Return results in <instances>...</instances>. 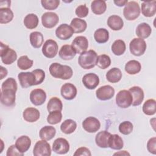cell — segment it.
Wrapping results in <instances>:
<instances>
[{
    "label": "cell",
    "instance_id": "cell-1",
    "mask_svg": "<svg viewBox=\"0 0 156 156\" xmlns=\"http://www.w3.org/2000/svg\"><path fill=\"white\" fill-rule=\"evenodd\" d=\"M51 75L57 79L67 80L70 79L73 74L72 68L68 65H62L58 63H53L49 66Z\"/></svg>",
    "mask_w": 156,
    "mask_h": 156
},
{
    "label": "cell",
    "instance_id": "cell-2",
    "mask_svg": "<svg viewBox=\"0 0 156 156\" xmlns=\"http://www.w3.org/2000/svg\"><path fill=\"white\" fill-rule=\"evenodd\" d=\"M98 55L94 50H89L82 53L78 58L79 65L85 69H89L96 65Z\"/></svg>",
    "mask_w": 156,
    "mask_h": 156
},
{
    "label": "cell",
    "instance_id": "cell-3",
    "mask_svg": "<svg viewBox=\"0 0 156 156\" xmlns=\"http://www.w3.org/2000/svg\"><path fill=\"white\" fill-rule=\"evenodd\" d=\"M140 7L138 2L130 1L125 5L123 9V15L127 20L133 21L140 16Z\"/></svg>",
    "mask_w": 156,
    "mask_h": 156
},
{
    "label": "cell",
    "instance_id": "cell-4",
    "mask_svg": "<svg viewBox=\"0 0 156 156\" xmlns=\"http://www.w3.org/2000/svg\"><path fill=\"white\" fill-rule=\"evenodd\" d=\"M1 44V53L0 56L2 63L5 65H10L13 63L17 58V54L16 52L10 48L9 46L4 44L2 41Z\"/></svg>",
    "mask_w": 156,
    "mask_h": 156
},
{
    "label": "cell",
    "instance_id": "cell-5",
    "mask_svg": "<svg viewBox=\"0 0 156 156\" xmlns=\"http://www.w3.org/2000/svg\"><path fill=\"white\" fill-rule=\"evenodd\" d=\"M146 43L144 39L135 38L130 42L129 49L130 52L135 56H141L146 51Z\"/></svg>",
    "mask_w": 156,
    "mask_h": 156
},
{
    "label": "cell",
    "instance_id": "cell-6",
    "mask_svg": "<svg viewBox=\"0 0 156 156\" xmlns=\"http://www.w3.org/2000/svg\"><path fill=\"white\" fill-rule=\"evenodd\" d=\"M132 96L129 90H122L119 91L116 96V103L117 105L122 108L129 107L132 103Z\"/></svg>",
    "mask_w": 156,
    "mask_h": 156
},
{
    "label": "cell",
    "instance_id": "cell-7",
    "mask_svg": "<svg viewBox=\"0 0 156 156\" xmlns=\"http://www.w3.org/2000/svg\"><path fill=\"white\" fill-rule=\"evenodd\" d=\"M33 154L35 156H50L51 149L49 144L44 140L38 141L34 146Z\"/></svg>",
    "mask_w": 156,
    "mask_h": 156
},
{
    "label": "cell",
    "instance_id": "cell-8",
    "mask_svg": "<svg viewBox=\"0 0 156 156\" xmlns=\"http://www.w3.org/2000/svg\"><path fill=\"white\" fill-rule=\"evenodd\" d=\"M58 44L55 40L49 39L43 44L42 48L43 54L47 58H54L58 52Z\"/></svg>",
    "mask_w": 156,
    "mask_h": 156
},
{
    "label": "cell",
    "instance_id": "cell-9",
    "mask_svg": "<svg viewBox=\"0 0 156 156\" xmlns=\"http://www.w3.org/2000/svg\"><path fill=\"white\" fill-rule=\"evenodd\" d=\"M18 78L21 86L23 88H27L35 85L36 79L33 72H21L18 75Z\"/></svg>",
    "mask_w": 156,
    "mask_h": 156
},
{
    "label": "cell",
    "instance_id": "cell-10",
    "mask_svg": "<svg viewBox=\"0 0 156 156\" xmlns=\"http://www.w3.org/2000/svg\"><path fill=\"white\" fill-rule=\"evenodd\" d=\"M16 91L12 89L1 90V102L7 107H12L15 104Z\"/></svg>",
    "mask_w": 156,
    "mask_h": 156
},
{
    "label": "cell",
    "instance_id": "cell-11",
    "mask_svg": "<svg viewBox=\"0 0 156 156\" xmlns=\"http://www.w3.org/2000/svg\"><path fill=\"white\" fill-rule=\"evenodd\" d=\"M59 21L58 16L57 13L51 12L44 13L41 16V23L43 26L48 29L55 26Z\"/></svg>",
    "mask_w": 156,
    "mask_h": 156
},
{
    "label": "cell",
    "instance_id": "cell-12",
    "mask_svg": "<svg viewBox=\"0 0 156 156\" xmlns=\"http://www.w3.org/2000/svg\"><path fill=\"white\" fill-rule=\"evenodd\" d=\"M83 129L88 133H94L101 127L100 121L95 117L89 116L82 122Z\"/></svg>",
    "mask_w": 156,
    "mask_h": 156
},
{
    "label": "cell",
    "instance_id": "cell-13",
    "mask_svg": "<svg viewBox=\"0 0 156 156\" xmlns=\"http://www.w3.org/2000/svg\"><path fill=\"white\" fill-rule=\"evenodd\" d=\"M115 89L110 85H107L99 87L96 91L97 98L101 101L109 100L113 97Z\"/></svg>",
    "mask_w": 156,
    "mask_h": 156
},
{
    "label": "cell",
    "instance_id": "cell-14",
    "mask_svg": "<svg viewBox=\"0 0 156 156\" xmlns=\"http://www.w3.org/2000/svg\"><path fill=\"white\" fill-rule=\"evenodd\" d=\"M69 150V144L65 138H57L52 144V151L57 154H65Z\"/></svg>",
    "mask_w": 156,
    "mask_h": 156
},
{
    "label": "cell",
    "instance_id": "cell-15",
    "mask_svg": "<svg viewBox=\"0 0 156 156\" xmlns=\"http://www.w3.org/2000/svg\"><path fill=\"white\" fill-rule=\"evenodd\" d=\"M46 99V94L41 88L34 89L30 93V101L34 105L38 106L43 104Z\"/></svg>",
    "mask_w": 156,
    "mask_h": 156
},
{
    "label": "cell",
    "instance_id": "cell-16",
    "mask_svg": "<svg viewBox=\"0 0 156 156\" xmlns=\"http://www.w3.org/2000/svg\"><path fill=\"white\" fill-rule=\"evenodd\" d=\"M74 33L73 28L67 24H60L55 30L56 37L62 40L69 39Z\"/></svg>",
    "mask_w": 156,
    "mask_h": 156
},
{
    "label": "cell",
    "instance_id": "cell-17",
    "mask_svg": "<svg viewBox=\"0 0 156 156\" xmlns=\"http://www.w3.org/2000/svg\"><path fill=\"white\" fill-rule=\"evenodd\" d=\"M71 46L74 49L76 54H81L88 49V41L84 36H78L73 40Z\"/></svg>",
    "mask_w": 156,
    "mask_h": 156
},
{
    "label": "cell",
    "instance_id": "cell-18",
    "mask_svg": "<svg viewBox=\"0 0 156 156\" xmlns=\"http://www.w3.org/2000/svg\"><path fill=\"white\" fill-rule=\"evenodd\" d=\"M77 88L74 85L71 83L63 84L60 89L62 96L66 100H72L77 95Z\"/></svg>",
    "mask_w": 156,
    "mask_h": 156
},
{
    "label": "cell",
    "instance_id": "cell-19",
    "mask_svg": "<svg viewBox=\"0 0 156 156\" xmlns=\"http://www.w3.org/2000/svg\"><path fill=\"white\" fill-rule=\"evenodd\" d=\"M82 83L87 88L93 90L99 85V78L96 74L90 73L83 76Z\"/></svg>",
    "mask_w": 156,
    "mask_h": 156
},
{
    "label": "cell",
    "instance_id": "cell-20",
    "mask_svg": "<svg viewBox=\"0 0 156 156\" xmlns=\"http://www.w3.org/2000/svg\"><path fill=\"white\" fill-rule=\"evenodd\" d=\"M129 91L132 96L133 106L140 105L144 99V91L143 89L138 86H133L129 88Z\"/></svg>",
    "mask_w": 156,
    "mask_h": 156
},
{
    "label": "cell",
    "instance_id": "cell-21",
    "mask_svg": "<svg viewBox=\"0 0 156 156\" xmlns=\"http://www.w3.org/2000/svg\"><path fill=\"white\" fill-rule=\"evenodd\" d=\"M141 13L146 17L153 16L156 13V1L143 2Z\"/></svg>",
    "mask_w": 156,
    "mask_h": 156
},
{
    "label": "cell",
    "instance_id": "cell-22",
    "mask_svg": "<svg viewBox=\"0 0 156 156\" xmlns=\"http://www.w3.org/2000/svg\"><path fill=\"white\" fill-rule=\"evenodd\" d=\"M23 116L26 121L34 122L40 118V113L38 109L34 107H28L24 110Z\"/></svg>",
    "mask_w": 156,
    "mask_h": 156
},
{
    "label": "cell",
    "instance_id": "cell-23",
    "mask_svg": "<svg viewBox=\"0 0 156 156\" xmlns=\"http://www.w3.org/2000/svg\"><path fill=\"white\" fill-rule=\"evenodd\" d=\"M111 133L106 130L98 132L95 137V142L96 145L101 148L108 147V138Z\"/></svg>",
    "mask_w": 156,
    "mask_h": 156
},
{
    "label": "cell",
    "instance_id": "cell-24",
    "mask_svg": "<svg viewBox=\"0 0 156 156\" xmlns=\"http://www.w3.org/2000/svg\"><path fill=\"white\" fill-rule=\"evenodd\" d=\"M76 52L71 45L65 44L60 48L58 55L59 57L64 60H72L76 55Z\"/></svg>",
    "mask_w": 156,
    "mask_h": 156
},
{
    "label": "cell",
    "instance_id": "cell-25",
    "mask_svg": "<svg viewBox=\"0 0 156 156\" xmlns=\"http://www.w3.org/2000/svg\"><path fill=\"white\" fill-rule=\"evenodd\" d=\"M31 145V140L30 138L26 135L20 136L15 142V146L18 151L24 154L30 148Z\"/></svg>",
    "mask_w": 156,
    "mask_h": 156
},
{
    "label": "cell",
    "instance_id": "cell-26",
    "mask_svg": "<svg viewBox=\"0 0 156 156\" xmlns=\"http://www.w3.org/2000/svg\"><path fill=\"white\" fill-rule=\"evenodd\" d=\"M107 25L113 30H119L123 27L124 21L119 16L114 15L108 17Z\"/></svg>",
    "mask_w": 156,
    "mask_h": 156
},
{
    "label": "cell",
    "instance_id": "cell-27",
    "mask_svg": "<svg viewBox=\"0 0 156 156\" xmlns=\"http://www.w3.org/2000/svg\"><path fill=\"white\" fill-rule=\"evenodd\" d=\"M136 35L140 38L144 39L150 36L152 32L151 26L146 23H142L136 28Z\"/></svg>",
    "mask_w": 156,
    "mask_h": 156
},
{
    "label": "cell",
    "instance_id": "cell-28",
    "mask_svg": "<svg viewBox=\"0 0 156 156\" xmlns=\"http://www.w3.org/2000/svg\"><path fill=\"white\" fill-rule=\"evenodd\" d=\"M56 133V130L55 127L51 126H45L43 127L40 132L39 136L41 140L46 141L52 139Z\"/></svg>",
    "mask_w": 156,
    "mask_h": 156
},
{
    "label": "cell",
    "instance_id": "cell-29",
    "mask_svg": "<svg viewBox=\"0 0 156 156\" xmlns=\"http://www.w3.org/2000/svg\"><path fill=\"white\" fill-rule=\"evenodd\" d=\"M124 146L122 138L117 134H111L108 138V147L114 150H120Z\"/></svg>",
    "mask_w": 156,
    "mask_h": 156
},
{
    "label": "cell",
    "instance_id": "cell-30",
    "mask_svg": "<svg viewBox=\"0 0 156 156\" xmlns=\"http://www.w3.org/2000/svg\"><path fill=\"white\" fill-rule=\"evenodd\" d=\"M70 26L73 28L74 33H82L86 30L87 24L83 20L79 18H74L72 20Z\"/></svg>",
    "mask_w": 156,
    "mask_h": 156
},
{
    "label": "cell",
    "instance_id": "cell-31",
    "mask_svg": "<svg viewBox=\"0 0 156 156\" xmlns=\"http://www.w3.org/2000/svg\"><path fill=\"white\" fill-rule=\"evenodd\" d=\"M125 71L130 75H134L138 73L141 69V63L135 60H132L127 62L125 65Z\"/></svg>",
    "mask_w": 156,
    "mask_h": 156
},
{
    "label": "cell",
    "instance_id": "cell-32",
    "mask_svg": "<svg viewBox=\"0 0 156 156\" xmlns=\"http://www.w3.org/2000/svg\"><path fill=\"white\" fill-rule=\"evenodd\" d=\"M122 78L121 71L118 68H113L106 74V79L110 83H117Z\"/></svg>",
    "mask_w": 156,
    "mask_h": 156
},
{
    "label": "cell",
    "instance_id": "cell-33",
    "mask_svg": "<svg viewBox=\"0 0 156 156\" xmlns=\"http://www.w3.org/2000/svg\"><path fill=\"white\" fill-rule=\"evenodd\" d=\"M91 11L96 15H101L104 13L107 9V4L105 1L94 0L91 4Z\"/></svg>",
    "mask_w": 156,
    "mask_h": 156
},
{
    "label": "cell",
    "instance_id": "cell-34",
    "mask_svg": "<svg viewBox=\"0 0 156 156\" xmlns=\"http://www.w3.org/2000/svg\"><path fill=\"white\" fill-rule=\"evenodd\" d=\"M30 43L34 48H40L43 43V35L38 31L32 32L29 37Z\"/></svg>",
    "mask_w": 156,
    "mask_h": 156
},
{
    "label": "cell",
    "instance_id": "cell-35",
    "mask_svg": "<svg viewBox=\"0 0 156 156\" xmlns=\"http://www.w3.org/2000/svg\"><path fill=\"white\" fill-rule=\"evenodd\" d=\"M77 127V124L75 121L71 119L65 120L60 126V130L65 134H71L73 133Z\"/></svg>",
    "mask_w": 156,
    "mask_h": 156
},
{
    "label": "cell",
    "instance_id": "cell-36",
    "mask_svg": "<svg viewBox=\"0 0 156 156\" xmlns=\"http://www.w3.org/2000/svg\"><path fill=\"white\" fill-rule=\"evenodd\" d=\"M95 41L98 43H105L109 39V32L105 28H99L94 33Z\"/></svg>",
    "mask_w": 156,
    "mask_h": 156
},
{
    "label": "cell",
    "instance_id": "cell-37",
    "mask_svg": "<svg viewBox=\"0 0 156 156\" xmlns=\"http://www.w3.org/2000/svg\"><path fill=\"white\" fill-rule=\"evenodd\" d=\"M38 18L34 13L27 14L24 18V24L26 28L29 29H33L37 27L38 24Z\"/></svg>",
    "mask_w": 156,
    "mask_h": 156
},
{
    "label": "cell",
    "instance_id": "cell-38",
    "mask_svg": "<svg viewBox=\"0 0 156 156\" xmlns=\"http://www.w3.org/2000/svg\"><path fill=\"white\" fill-rule=\"evenodd\" d=\"M63 109V104L62 101L57 97L51 98L47 104V110L49 112L54 111L61 112Z\"/></svg>",
    "mask_w": 156,
    "mask_h": 156
},
{
    "label": "cell",
    "instance_id": "cell-39",
    "mask_svg": "<svg viewBox=\"0 0 156 156\" xmlns=\"http://www.w3.org/2000/svg\"><path fill=\"white\" fill-rule=\"evenodd\" d=\"M13 13L10 8H0V23L7 24L10 22L13 18Z\"/></svg>",
    "mask_w": 156,
    "mask_h": 156
},
{
    "label": "cell",
    "instance_id": "cell-40",
    "mask_svg": "<svg viewBox=\"0 0 156 156\" xmlns=\"http://www.w3.org/2000/svg\"><path fill=\"white\" fill-rule=\"evenodd\" d=\"M143 112L146 115H154L156 112L155 100L154 99L147 100L143 105Z\"/></svg>",
    "mask_w": 156,
    "mask_h": 156
},
{
    "label": "cell",
    "instance_id": "cell-41",
    "mask_svg": "<svg viewBox=\"0 0 156 156\" xmlns=\"http://www.w3.org/2000/svg\"><path fill=\"white\" fill-rule=\"evenodd\" d=\"M126 46L125 42L122 40H115L112 45V52L116 55H121L126 51Z\"/></svg>",
    "mask_w": 156,
    "mask_h": 156
},
{
    "label": "cell",
    "instance_id": "cell-42",
    "mask_svg": "<svg viewBox=\"0 0 156 156\" xmlns=\"http://www.w3.org/2000/svg\"><path fill=\"white\" fill-rule=\"evenodd\" d=\"M33 63L34 61L29 59L27 55H22L17 60V66L22 70H26L30 68Z\"/></svg>",
    "mask_w": 156,
    "mask_h": 156
},
{
    "label": "cell",
    "instance_id": "cell-43",
    "mask_svg": "<svg viewBox=\"0 0 156 156\" xmlns=\"http://www.w3.org/2000/svg\"><path fill=\"white\" fill-rule=\"evenodd\" d=\"M111 64L110 57L106 54H101L98 56L96 65L101 69H106Z\"/></svg>",
    "mask_w": 156,
    "mask_h": 156
},
{
    "label": "cell",
    "instance_id": "cell-44",
    "mask_svg": "<svg viewBox=\"0 0 156 156\" xmlns=\"http://www.w3.org/2000/svg\"><path fill=\"white\" fill-rule=\"evenodd\" d=\"M62 119V114L60 111H54L49 112L47 117V121L49 124L54 125L59 123Z\"/></svg>",
    "mask_w": 156,
    "mask_h": 156
},
{
    "label": "cell",
    "instance_id": "cell-45",
    "mask_svg": "<svg viewBox=\"0 0 156 156\" xmlns=\"http://www.w3.org/2000/svg\"><path fill=\"white\" fill-rule=\"evenodd\" d=\"M119 131L123 135H127L130 134L133 129V124L129 121H125L122 122L119 126Z\"/></svg>",
    "mask_w": 156,
    "mask_h": 156
},
{
    "label": "cell",
    "instance_id": "cell-46",
    "mask_svg": "<svg viewBox=\"0 0 156 156\" xmlns=\"http://www.w3.org/2000/svg\"><path fill=\"white\" fill-rule=\"evenodd\" d=\"M17 83L15 79L12 77H9L1 85V90H4L5 89H12L16 91L17 90Z\"/></svg>",
    "mask_w": 156,
    "mask_h": 156
},
{
    "label": "cell",
    "instance_id": "cell-47",
    "mask_svg": "<svg viewBox=\"0 0 156 156\" xmlns=\"http://www.w3.org/2000/svg\"><path fill=\"white\" fill-rule=\"evenodd\" d=\"M43 7L46 10H52L56 9L59 4V0H42L41 1Z\"/></svg>",
    "mask_w": 156,
    "mask_h": 156
},
{
    "label": "cell",
    "instance_id": "cell-48",
    "mask_svg": "<svg viewBox=\"0 0 156 156\" xmlns=\"http://www.w3.org/2000/svg\"><path fill=\"white\" fill-rule=\"evenodd\" d=\"M32 72L34 74L36 79L35 85L41 83L44 81L45 78V73L44 72V71L41 69H36L32 71Z\"/></svg>",
    "mask_w": 156,
    "mask_h": 156
},
{
    "label": "cell",
    "instance_id": "cell-49",
    "mask_svg": "<svg viewBox=\"0 0 156 156\" xmlns=\"http://www.w3.org/2000/svg\"><path fill=\"white\" fill-rule=\"evenodd\" d=\"M88 12H89L88 8L87 7L85 4L79 5L75 10L76 15L79 18L86 17L88 15Z\"/></svg>",
    "mask_w": 156,
    "mask_h": 156
},
{
    "label": "cell",
    "instance_id": "cell-50",
    "mask_svg": "<svg viewBox=\"0 0 156 156\" xmlns=\"http://www.w3.org/2000/svg\"><path fill=\"white\" fill-rule=\"evenodd\" d=\"M147 151L152 154H156V138L152 137L149 140L147 143Z\"/></svg>",
    "mask_w": 156,
    "mask_h": 156
},
{
    "label": "cell",
    "instance_id": "cell-51",
    "mask_svg": "<svg viewBox=\"0 0 156 156\" xmlns=\"http://www.w3.org/2000/svg\"><path fill=\"white\" fill-rule=\"evenodd\" d=\"M74 156H80V155H85V156H91V154L89 149L85 147H81L78 148L74 154Z\"/></svg>",
    "mask_w": 156,
    "mask_h": 156
},
{
    "label": "cell",
    "instance_id": "cell-52",
    "mask_svg": "<svg viewBox=\"0 0 156 156\" xmlns=\"http://www.w3.org/2000/svg\"><path fill=\"white\" fill-rule=\"evenodd\" d=\"M7 156H14V155H23V154L21 153L16 148L15 144L11 145L7 151Z\"/></svg>",
    "mask_w": 156,
    "mask_h": 156
},
{
    "label": "cell",
    "instance_id": "cell-53",
    "mask_svg": "<svg viewBox=\"0 0 156 156\" xmlns=\"http://www.w3.org/2000/svg\"><path fill=\"white\" fill-rule=\"evenodd\" d=\"M128 2L127 0H119V1H114V3L118 7H122L126 5Z\"/></svg>",
    "mask_w": 156,
    "mask_h": 156
},
{
    "label": "cell",
    "instance_id": "cell-54",
    "mask_svg": "<svg viewBox=\"0 0 156 156\" xmlns=\"http://www.w3.org/2000/svg\"><path fill=\"white\" fill-rule=\"evenodd\" d=\"M0 73H1V78H0L1 79H4V77H5L7 75V73H8L7 69L5 68H4L2 66H1V71H0Z\"/></svg>",
    "mask_w": 156,
    "mask_h": 156
},
{
    "label": "cell",
    "instance_id": "cell-55",
    "mask_svg": "<svg viewBox=\"0 0 156 156\" xmlns=\"http://www.w3.org/2000/svg\"><path fill=\"white\" fill-rule=\"evenodd\" d=\"M119 154H121V155H130V154L129 152H127L126 151H120V152H116L114 154V155H119Z\"/></svg>",
    "mask_w": 156,
    "mask_h": 156
}]
</instances>
